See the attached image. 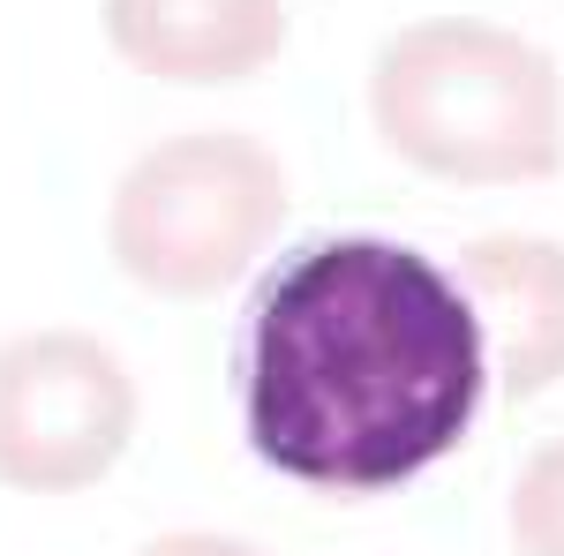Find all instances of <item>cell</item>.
Here are the masks:
<instances>
[{
  "label": "cell",
  "mask_w": 564,
  "mask_h": 556,
  "mask_svg": "<svg viewBox=\"0 0 564 556\" xmlns=\"http://www.w3.org/2000/svg\"><path fill=\"white\" fill-rule=\"evenodd\" d=\"M263 467L324 497H384L467 444L489 346L459 279L384 233H316L263 271L234 339Z\"/></svg>",
  "instance_id": "obj_1"
},
{
  "label": "cell",
  "mask_w": 564,
  "mask_h": 556,
  "mask_svg": "<svg viewBox=\"0 0 564 556\" xmlns=\"http://www.w3.org/2000/svg\"><path fill=\"white\" fill-rule=\"evenodd\" d=\"M369 121L430 181L527 188L564 166V76L489 15L406 23L369 68Z\"/></svg>",
  "instance_id": "obj_2"
},
{
  "label": "cell",
  "mask_w": 564,
  "mask_h": 556,
  "mask_svg": "<svg viewBox=\"0 0 564 556\" xmlns=\"http://www.w3.org/2000/svg\"><path fill=\"white\" fill-rule=\"evenodd\" d=\"M286 218V173L257 135L204 129L151 143L106 211L113 263L159 301L226 294Z\"/></svg>",
  "instance_id": "obj_3"
},
{
  "label": "cell",
  "mask_w": 564,
  "mask_h": 556,
  "mask_svg": "<svg viewBox=\"0 0 564 556\" xmlns=\"http://www.w3.org/2000/svg\"><path fill=\"white\" fill-rule=\"evenodd\" d=\"M135 436V377L90 331H31L0 346V481L76 497L106 481Z\"/></svg>",
  "instance_id": "obj_4"
},
{
  "label": "cell",
  "mask_w": 564,
  "mask_h": 556,
  "mask_svg": "<svg viewBox=\"0 0 564 556\" xmlns=\"http://www.w3.org/2000/svg\"><path fill=\"white\" fill-rule=\"evenodd\" d=\"M459 294L475 301L489 384L505 399H534L564 377V249L534 233H481L452 263Z\"/></svg>",
  "instance_id": "obj_5"
},
{
  "label": "cell",
  "mask_w": 564,
  "mask_h": 556,
  "mask_svg": "<svg viewBox=\"0 0 564 556\" xmlns=\"http://www.w3.org/2000/svg\"><path fill=\"white\" fill-rule=\"evenodd\" d=\"M113 53L159 84H249L286 45L279 0H106Z\"/></svg>",
  "instance_id": "obj_6"
},
{
  "label": "cell",
  "mask_w": 564,
  "mask_h": 556,
  "mask_svg": "<svg viewBox=\"0 0 564 556\" xmlns=\"http://www.w3.org/2000/svg\"><path fill=\"white\" fill-rule=\"evenodd\" d=\"M512 549L564 556V436H550L512 481Z\"/></svg>",
  "instance_id": "obj_7"
},
{
  "label": "cell",
  "mask_w": 564,
  "mask_h": 556,
  "mask_svg": "<svg viewBox=\"0 0 564 556\" xmlns=\"http://www.w3.org/2000/svg\"><path fill=\"white\" fill-rule=\"evenodd\" d=\"M135 556H263L257 542H234V534H159Z\"/></svg>",
  "instance_id": "obj_8"
}]
</instances>
